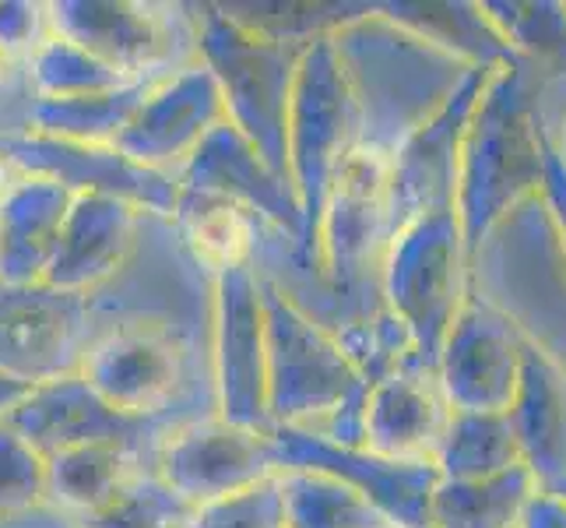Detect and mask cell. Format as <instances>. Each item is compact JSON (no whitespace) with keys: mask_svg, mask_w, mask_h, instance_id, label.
<instances>
[{"mask_svg":"<svg viewBox=\"0 0 566 528\" xmlns=\"http://www.w3.org/2000/svg\"><path fill=\"white\" fill-rule=\"evenodd\" d=\"M545 138L549 131L538 113L535 71L524 61L496 68L468 124L461 152L458 219L472 261L506 215L542 194Z\"/></svg>","mask_w":566,"mask_h":528,"instance_id":"1","label":"cell"},{"mask_svg":"<svg viewBox=\"0 0 566 528\" xmlns=\"http://www.w3.org/2000/svg\"><path fill=\"white\" fill-rule=\"evenodd\" d=\"M338 56L356 89L359 145L398 155L405 138L429 124L475 68L437 50L369 4L335 32Z\"/></svg>","mask_w":566,"mask_h":528,"instance_id":"2","label":"cell"},{"mask_svg":"<svg viewBox=\"0 0 566 528\" xmlns=\"http://www.w3.org/2000/svg\"><path fill=\"white\" fill-rule=\"evenodd\" d=\"M268 314V377L275 426L363 447L369 384L338 335L261 276Z\"/></svg>","mask_w":566,"mask_h":528,"instance_id":"3","label":"cell"},{"mask_svg":"<svg viewBox=\"0 0 566 528\" xmlns=\"http://www.w3.org/2000/svg\"><path fill=\"white\" fill-rule=\"evenodd\" d=\"M359 134L363 113L356 89L348 82L335 35H324L303 53L289 113V180L303 208V250L296 261L289 247V261L314 279L321 276V222L331 180L345 155L359 145Z\"/></svg>","mask_w":566,"mask_h":528,"instance_id":"4","label":"cell"},{"mask_svg":"<svg viewBox=\"0 0 566 528\" xmlns=\"http://www.w3.org/2000/svg\"><path fill=\"white\" fill-rule=\"evenodd\" d=\"M198 53L222 89L229 124L289 180V113L303 53L314 46L279 43L240 25L222 4L193 8ZM292 184V180H289Z\"/></svg>","mask_w":566,"mask_h":528,"instance_id":"5","label":"cell"},{"mask_svg":"<svg viewBox=\"0 0 566 528\" xmlns=\"http://www.w3.org/2000/svg\"><path fill=\"white\" fill-rule=\"evenodd\" d=\"M468 292L472 258L458 211H433L398 229L380 265V300L408 328L419 366L433 374Z\"/></svg>","mask_w":566,"mask_h":528,"instance_id":"6","label":"cell"},{"mask_svg":"<svg viewBox=\"0 0 566 528\" xmlns=\"http://www.w3.org/2000/svg\"><path fill=\"white\" fill-rule=\"evenodd\" d=\"M187 11L134 0H56L50 4V29L130 82H155L201 61L198 18Z\"/></svg>","mask_w":566,"mask_h":528,"instance_id":"7","label":"cell"},{"mask_svg":"<svg viewBox=\"0 0 566 528\" xmlns=\"http://www.w3.org/2000/svg\"><path fill=\"white\" fill-rule=\"evenodd\" d=\"M214 416L232 426L271 434L268 314L264 282L253 265L214 276Z\"/></svg>","mask_w":566,"mask_h":528,"instance_id":"8","label":"cell"},{"mask_svg":"<svg viewBox=\"0 0 566 528\" xmlns=\"http://www.w3.org/2000/svg\"><path fill=\"white\" fill-rule=\"evenodd\" d=\"M92 339L88 297L46 282L0 286V374L29 387L74 377Z\"/></svg>","mask_w":566,"mask_h":528,"instance_id":"9","label":"cell"},{"mask_svg":"<svg viewBox=\"0 0 566 528\" xmlns=\"http://www.w3.org/2000/svg\"><path fill=\"white\" fill-rule=\"evenodd\" d=\"M528 335L479 289L468 292L440 349L437 381L454 413H506L517 395Z\"/></svg>","mask_w":566,"mask_h":528,"instance_id":"10","label":"cell"},{"mask_svg":"<svg viewBox=\"0 0 566 528\" xmlns=\"http://www.w3.org/2000/svg\"><path fill=\"white\" fill-rule=\"evenodd\" d=\"M82 377L120 413L159 420L184 395L187 345L163 321H124L92 339Z\"/></svg>","mask_w":566,"mask_h":528,"instance_id":"11","label":"cell"},{"mask_svg":"<svg viewBox=\"0 0 566 528\" xmlns=\"http://www.w3.org/2000/svg\"><path fill=\"white\" fill-rule=\"evenodd\" d=\"M155 473L187 504L205 507L279 476V462L271 434L232 426L211 413L169 429L155 452Z\"/></svg>","mask_w":566,"mask_h":528,"instance_id":"12","label":"cell"},{"mask_svg":"<svg viewBox=\"0 0 566 528\" xmlns=\"http://www.w3.org/2000/svg\"><path fill=\"white\" fill-rule=\"evenodd\" d=\"M271 447H275L279 473H321L356 494L374 500L380 511L401 528H426L429 525V500L440 483L433 462H398L374 455L369 447L335 444L303 429L275 426L271 429Z\"/></svg>","mask_w":566,"mask_h":528,"instance_id":"13","label":"cell"},{"mask_svg":"<svg viewBox=\"0 0 566 528\" xmlns=\"http://www.w3.org/2000/svg\"><path fill=\"white\" fill-rule=\"evenodd\" d=\"M493 74L496 68H475L433 121L422 124L398 148L395 173H390V222H395V237L398 229L422 219V215L458 211L464 134Z\"/></svg>","mask_w":566,"mask_h":528,"instance_id":"14","label":"cell"},{"mask_svg":"<svg viewBox=\"0 0 566 528\" xmlns=\"http://www.w3.org/2000/svg\"><path fill=\"white\" fill-rule=\"evenodd\" d=\"M229 121L222 89L205 61H193L163 77L148 92V100L130 116V124L116 138V152L155 173H169L180 180L184 166L193 159L208 134Z\"/></svg>","mask_w":566,"mask_h":528,"instance_id":"15","label":"cell"},{"mask_svg":"<svg viewBox=\"0 0 566 528\" xmlns=\"http://www.w3.org/2000/svg\"><path fill=\"white\" fill-rule=\"evenodd\" d=\"M0 152L22 169L35 176L61 180L74 194H109L138 205L142 211H155L172 219L180 201V180L169 173H155L127 155L103 145H77V142H56L29 131H8L0 134Z\"/></svg>","mask_w":566,"mask_h":528,"instance_id":"16","label":"cell"},{"mask_svg":"<svg viewBox=\"0 0 566 528\" xmlns=\"http://www.w3.org/2000/svg\"><path fill=\"white\" fill-rule=\"evenodd\" d=\"M4 420L46 458L85 444H127L142 452L145 441L163 444L169 429L177 426L166 416L138 420L120 413L82 374L32 387L29 398L11 408Z\"/></svg>","mask_w":566,"mask_h":528,"instance_id":"17","label":"cell"},{"mask_svg":"<svg viewBox=\"0 0 566 528\" xmlns=\"http://www.w3.org/2000/svg\"><path fill=\"white\" fill-rule=\"evenodd\" d=\"M180 187L222 194V198H232L247 205L250 211H258L271 229H279L282 237L296 244L292 247V258L300 261L303 208L296 190H292V184L282 173H275L261 159L258 148L229 121L222 127H214L208 134V142L193 152V159L180 173Z\"/></svg>","mask_w":566,"mask_h":528,"instance_id":"18","label":"cell"},{"mask_svg":"<svg viewBox=\"0 0 566 528\" xmlns=\"http://www.w3.org/2000/svg\"><path fill=\"white\" fill-rule=\"evenodd\" d=\"M138 229V205L109 194H77L43 282L74 297H92L127 265Z\"/></svg>","mask_w":566,"mask_h":528,"instance_id":"19","label":"cell"},{"mask_svg":"<svg viewBox=\"0 0 566 528\" xmlns=\"http://www.w3.org/2000/svg\"><path fill=\"white\" fill-rule=\"evenodd\" d=\"M451 416L437 374L408 363L369 387L363 447L398 462H433Z\"/></svg>","mask_w":566,"mask_h":528,"instance_id":"20","label":"cell"},{"mask_svg":"<svg viewBox=\"0 0 566 528\" xmlns=\"http://www.w3.org/2000/svg\"><path fill=\"white\" fill-rule=\"evenodd\" d=\"M74 198L77 194L61 180L22 173L0 201V286H35L46 279Z\"/></svg>","mask_w":566,"mask_h":528,"instance_id":"21","label":"cell"},{"mask_svg":"<svg viewBox=\"0 0 566 528\" xmlns=\"http://www.w3.org/2000/svg\"><path fill=\"white\" fill-rule=\"evenodd\" d=\"M521 458L542 490L566 479V370L528 339L517 395L506 408Z\"/></svg>","mask_w":566,"mask_h":528,"instance_id":"22","label":"cell"},{"mask_svg":"<svg viewBox=\"0 0 566 528\" xmlns=\"http://www.w3.org/2000/svg\"><path fill=\"white\" fill-rule=\"evenodd\" d=\"M172 222H177L193 261L208 268L211 276L258 261V240L268 229L261 215L250 211L247 205L193 187H180Z\"/></svg>","mask_w":566,"mask_h":528,"instance_id":"23","label":"cell"},{"mask_svg":"<svg viewBox=\"0 0 566 528\" xmlns=\"http://www.w3.org/2000/svg\"><path fill=\"white\" fill-rule=\"evenodd\" d=\"M390 22L416 32L437 50L458 56L472 68H503L521 64L517 53L506 46L482 4H451V0H395V4H377Z\"/></svg>","mask_w":566,"mask_h":528,"instance_id":"24","label":"cell"},{"mask_svg":"<svg viewBox=\"0 0 566 528\" xmlns=\"http://www.w3.org/2000/svg\"><path fill=\"white\" fill-rule=\"evenodd\" d=\"M145 465L138 447L127 444H85L50 458V507L67 518L99 515L124 494L130 479H138Z\"/></svg>","mask_w":566,"mask_h":528,"instance_id":"25","label":"cell"},{"mask_svg":"<svg viewBox=\"0 0 566 528\" xmlns=\"http://www.w3.org/2000/svg\"><path fill=\"white\" fill-rule=\"evenodd\" d=\"M542 490L528 465L490 479H440L429 500L433 528H521L528 504Z\"/></svg>","mask_w":566,"mask_h":528,"instance_id":"26","label":"cell"},{"mask_svg":"<svg viewBox=\"0 0 566 528\" xmlns=\"http://www.w3.org/2000/svg\"><path fill=\"white\" fill-rule=\"evenodd\" d=\"M159 82L163 77L116 89L106 95H85V100H29L22 131L43 134V138H56V142L113 148L124 127L130 124V116L138 113V106L148 100V92Z\"/></svg>","mask_w":566,"mask_h":528,"instance_id":"27","label":"cell"},{"mask_svg":"<svg viewBox=\"0 0 566 528\" xmlns=\"http://www.w3.org/2000/svg\"><path fill=\"white\" fill-rule=\"evenodd\" d=\"M440 479H490L524 465L506 413H454L437 447Z\"/></svg>","mask_w":566,"mask_h":528,"instance_id":"28","label":"cell"},{"mask_svg":"<svg viewBox=\"0 0 566 528\" xmlns=\"http://www.w3.org/2000/svg\"><path fill=\"white\" fill-rule=\"evenodd\" d=\"M485 14L542 82L566 85V4L559 0H485Z\"/></svg>","mask_w":566,"mask_h":528,"instance_id":"29","label":"cell"},{"mask_svg":"<svg viewBox=\"0 0 566 528\" xmlns=\"http://www.w3.org/2000/svg\"><path fill=\"white\" fill-rule=\"evenodd\" d=\"M289 528H401L374 500L321 473H282Z\"/></svg>","mask_w":566,"mask_h":528,"instance_id":"30","label":"cell"},{"mask_svg":"<svg viewBox=\"0 0 566 528\" xmlns=\"http://www.w3.org/2000/svg\"><path fill=\"white\" fill-rule=\"evenodd\" d=\"M32 100H85V95H106L116 89L138 85L120 71L106 68L103 61L82 46H74L64 35H50L35 56L25 64Z\"/></svg>","mask_w":566,"mask_h":528,"instance_id":"31","label":"cell"},{"mask_svg":"<svg viewBox=\"0 0 566 528\" xmlns=\"http://www.w3.org/2000/svg\"><path fill=\"white\" fill-rule=\"evenodd\" d=\"M198 507L187 504L180 494H172L159 479L155 468H145L138 479L124 486V494L116 497L99 515L77 518L82 528H193Z\"/></svg>","mask_w":566,"mask_h":528,"instance_id":"32","label":"cell"},{"mask_svg":"<svg viewBox=\"0 0 566 528\" xmlns=\"http://www.w3.org/2000/svg\"><path fill=\"white\" fill-rule=\"evenodd\" d=\"M250 32L279 43H317L359 18L369 4H222Z\"/></svg>","mask_w":566,"mask_h":528,"instance_id":"33","label":"cell"},{"mask_svg":"<svg viewBox=\"0 0 566 528\" xmlns=\"http://www.w3.org/2000/svg\"><path fill=\"white\" fill-rule=\"evenodd\" d=\"M50 504V458L0 420V521Z\"/></svg>","mask_w":566,"mask_h":528,"instance_id":"34","label":"cell"},{"mask_svg":"<svg viewBox=\"0 0 566 528\" xmlns=\"http://www.w3.org/2000/svg\"><path fill=\"white\" fill-rule=\"evenodd\" d=\"M193 528H289L282 473L250 486L243 494H232V497L198 507Z\"/></svg>","mask_w":566,"mask_h":528,"instance_id":"35","label":"cell"},{"mask_svg":"<svg viewBox=\"0 0 566 528\" xmlns=\"http://www.w3.org/2000/svg\"><path fill=\"white\" fill-rule=\"evenodd\" d=\"M50 35H53L50 4H32V0H0V50H4L14 64L25 68Z\"/></svg>","mask_w":566,"mask_h":528,"instance_id":"36","label":"cell"},{"mask_svg":"<svg viewBox=\"0 0 566 528\" xmlns=\"http://www.w3.org/2000/svg\"><path fill=\"white\" fill-rule=\"evenodd\" d=\"M542 201L549 208V219L556 226V237L566 258V163L553 142V134L545 138V184H542Z\"/></svg>","mask_w":566,"mask_h":528,"instance_id":"37","label":"cell"},{"mask_svg":"<svg viewBox=\"0 0 566 528\" xmlns=\"http://www.w3.org/2000/svg\"><path fill=\"white\" fill-rule=\"evenodd\" d=\"M521 528H566V500L549 490H538L521 518Z\"/></svg>","mask_w":566,"mask_h":528,"instance_id":"38","label":"cell"},{"mask_svg":"<svg viewBox=\"0 0 566 528\" xmlns=\"http://www.w3.org/2000/svg\"><path fill=\"white\" fill-rule=\"evenodd\" d=\"M29 384H22V381H14V377H8V374H0V420H4L11 408H18L25 398H29Z\"/></svg>","mask_w":566,"mask_h":528,"instance_id":"39","label":"cell"},{"mask_svg":"<svg viewBox=\"0 0 566 528\" xmlns=\"http://www.w3.org/2000/svg\"><path fill=\"white\" fill-rule=\"evenodd\" d=\"M18 180H22V169H18V166H14V163L8 159V155L0 152V201L8 198V194H11V187H14Z\"/></svg>","mask_w":566,"mask_h":528,"instance_id":"40","label":"cell"},{"mask_svg":"<svg viewBox=\"0 0 566 528\" xmlns=\"http://www.w3.org/2000/svg\"><path fill=\"white\" fill-rule=\"evenodd\" d=\"M14 71H18V64L11 61V56L0 50V95H4V89L11 85V77H14Z\"/></svg>","mask_w":566,"mask_h":528,"instance_id":"41","label":"cell"},{"mask_svg":"<svg viewBox=\"0 0 566 528\" xmlns=\"http://www.w3.org/2000/svg\"><path fill=\"white\" fill-rule=\"evenodd\" d=\"M556 148H559V155H563V163H566V121H563V127H559V138H556Z\"/></svg>","mask_w":566,"mask_h":528,"instance_id":"42","label":"cell"},{"mask_svg":"<svg viewBox=\"0 0 566 528\" xmlns=\"http://www.w3.org/2000/svg\"><path fill=\"white\" fill-rule=\"evenodd\" d=\"M549 494H556V497H563V500H566V479H563V483H556V486H549Z\"/></svg>","mask_w":566,"mask_h":528,"instance_id":"43","label":"cell"},{"mask_svg":"<svg viewBox=\"0 0 566 528\" xmlns=\"http://www.w3.org/2000/svg\"><path fill=\"white\" fill-rule=\"evenodd\" d=\"M426 528H433V525H426Z\"/></svg>","mask_w":566,"mask_h":528,"instance_id":"44","label":"cell"}]
</instances>
